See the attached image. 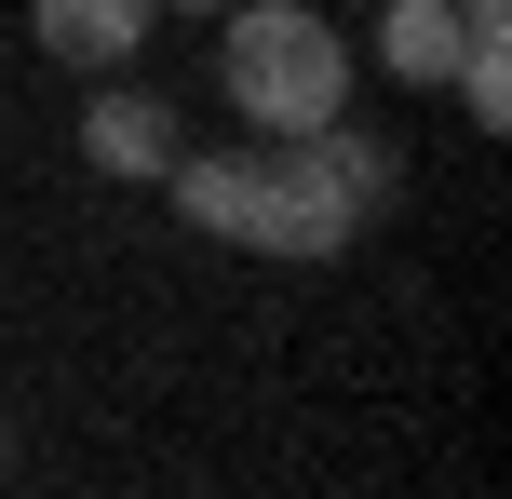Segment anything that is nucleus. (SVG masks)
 <instances>
[{
    "instance_id": "nucleus-1",
    "label": "nucleus",
    "mask_w": 512,
    "mask_h": 499,
    "mask_svg": "<svg viewBox=\"0 0 512 499\" xmlns=\"http://www.w3.org/2000/svg\"><path fill=\"white\" fill-rule=\"evenodd\" d=\"M176 216L203 243H243V257H351L364 230L391 216L405 162L337 108L310 135H256V149H176Z\"/></svg>"
},
{
    "instance_id": "nucleus-2",
    "label": "nucleus",
    "mask_w": 512,
    "mask_h": 499,
    "mask_svg": "<svg viewBox=\"0 0 512 499\" xmlns=\"http://www.w3.org/2000/svg\"><path fill=\"white\" fill-rule=\"evenodd\" d=\"M351 81H364V54H351V27H337L324 0H230V14H216V95H230L243 135L337 122Z\"/></svg>"
},
{
    "instance_id": "nucleus-7",
    "label": "nucleus",
    "mask_w": 512,
    "mask_h": 499,
    "mask_svg": "<svg viewBox=\"0 0 512 499\" xmlns=\"http://www.w3.org/2000/svg\"><path fill=\"white\" fill-rule=\"evenodd\" d=\"M162 14H203V27H216V14H230V0H162Z\"/></svg>"
},
{
    "instance_id": "nucleus-5",
    "label": "nucleus",
    "mask_w": 512,
    "mask_h": 499,
    "mask_svg": "<svg viewBox=\"0 0 512 499\" xmlns=\"http://www.w3.org/2000/svg\"><path fill=\"white\" fill-rule=\"evenodd\" d=\"M459 0H378V81H405V95H445V81H459Z\"/></svg>"
},
{
    "instance_id": "nucleus-6",
    "label": "nucleus",
    "mask_w": 512,
    "mask_h": 499,
    "mask_svg": "<svg viewBox=\"0 0 512 499\" xmlns=\"http://www.w3.org/2000/svg\"><path fill=\"white\" fill-rule=\"evenodd\" d=\"M459 27L472 41H512V0H459Z\"/></svg>"
},
{
    "instance_id": "nucleus-3",
    "label": "nucleus",
    "mask_w": 512,
    "mask_h": 499,
    "mask_svg": "<svg viewBox=\"0 0 512 499\" xmlns=\"http://www.w3.org/2000/svg\"><path fill=\"white\" fill-rule=\"evenodd\" d=\"M176 149H189L176 95H149L135 68H108L95 95H81V162H95L108 189H162V176H176Z\"/></svg>"
},
{
    "instance_id": "nucleus-4",
    "label": "nucleus",
    "mask_w": 512,
    "mask_h": 499,
    "mask_svg": "<svg viewBox=\"0 0 512 499\" xmlns=\"http://www.w3.org/2000/svg\"><path fill=\"white\" fill-rule=\"evenodd\" d=\"M149 27H162V0H27V41H41L68 81L135 68V54H149Z\"/></svg>"
}]
</instances>
